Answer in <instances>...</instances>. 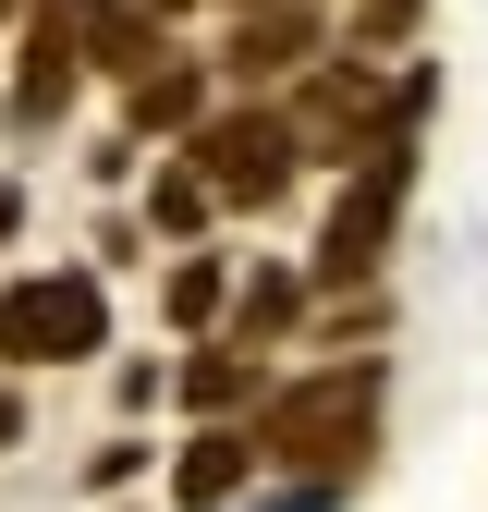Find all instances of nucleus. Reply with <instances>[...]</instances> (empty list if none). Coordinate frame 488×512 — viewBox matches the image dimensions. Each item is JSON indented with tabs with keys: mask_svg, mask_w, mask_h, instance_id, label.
Wrapping results in <instances>:
<instances>
[{
	"mask_svg": "<svg viewBox=\"0 0 488 512\" xmlns=\"http://www.w3.org/2000/svg\"><path fill=\"white\" fill-rule=\"evenodd\" d=\"M305 317V269H281V256H257V269H232V305H220V354H269L281 330Z\"/></svg>",
	"mask_w": 488,
	"mask_h": 512,
	"instance_id": "1a4fd4ad",
	"label": "nucleus"
},
{
	"mask_svg": "<svg viewBox=\"0 0 488 512\" xmlns=\"http://www.w3.org/2000/svg\"><path fill=\"white\" fill-rule=\"evenodd\" d=\"M110 354V281L98 269H13L0 281V378L98 366Z\"/></svg>",
	"mask_w": 488,
	"mask_h": 512,
	"instance_id": "7ed1b4c3",
	"label": "nucleus"
},
{
	"mask_svg": "<svg viewBox=\"0 0 488 512\" xmlns=\"http://www.w3.org/2000/svg\"><path fill=\"white\" fill-rule=\"evenodd\" d=\"M305 49H318V13L305 0H269V13H232V37H220V61H208V86H281V74H305Z\"/></svg>",
	"mask_w": 488,
	"mask_h": 512,
	"instance_id": "0eeeda50",
	"label": "nucleus"
},
{
	"mask_svg": "<svg viewBox=\"0 0 488 512\" xmlns=\"http://www.w3.org/2000/svg\"><path fill=\"white\" fill-rule=\"evenodd\" d=\"M427 25V0H342V61H379Z\"/></svg>",
	"mask_w": 488,
	"mask_h": 512,
	"instance_id": "4468645a",
	"label": "nucleus"
},
{
	"mask_svg": "<svg viewBox=\"0 0 488 512\" xmlns=\"http://www.w3.org/2000/svg\"><path fill=\"white\" fill-rule=\"evenodd\" d=\"M13 232H25V171H0V256H13Z\"/></svg>",
	"mask_w": 488,
	"mask_h": 512,
	"instance_id": "dca6fc26",
	"label": "nucleus"
},
{
	"mask_svg": "<svg viewBox=\"0 0 488 512\" xmlns=\"http://www.w3.org/2000/svg\"><path fill=\"white\" fill-rule=\"evenodd\" d=\"M244 488H257V439L244 427H196L171 452V512H232Z\"/></svg>",
	"mask_w": 488,
	"mask_h": 512,
	"instance_id": "9d476101",
	"label": "nucleus"
},
{
	"mask_svg": "<svg viewBox=\"0 0 488 512\" xmlns=\"http://www.w3.org/2000/svg\"><path fill=\"white\" fill-rule=\"evenodd\" d=\"M220 305H232V256L183 244V256H171V281H159V317H171L183 342H208V330H220Z\"/></svg>",
	"mask_w": 488,
	"mask_h": 512,
	"instance_id": "f8f14e48",
	"label": "nucleus"
},
{
	"mask_svg": "<svg viewBox=\"0 0 488 512\" xmlns=\"http://www.w3.org/2000/svg\"><path fill=\"white\" fill-rule=\"evenodd\" d=\"M13 439H25V391H13V378H0V452H13Z\"/></svg>",
	"mask_w": 488,
	"mask_h": 512,
	"instance_id": "f3484780",
	"label": "nucleus"
},
{
	"mask_svg": "<svg viewBox=\"0 0 488 512\" xmlns=\"http://www.w3.org/2000/svg\"><path fill=\"white\" fill-rule=\"evenodd\" d=\"M427 98H440V74H379V61H305V86L281 98V135H293V159H366V147H391V135H415L427 122Z\"/></svg>",
	"mask_w": 488,
	"mask_h": 512,
	"instance_id": "f03ea898",
	"label": "nucleus"
},
{
	"mask_svg": "<svg viewBox=\"0 0 488 512\" xmlns=\"http://www.w3.org/2000/svg\"><path fill=\"white\" fill-rule=\"evenodd\" d=\"M74 98H86V49H74V13H61V0H25L13 74H0V135H13V147H37V135H61V122H74Z\"/></svg>",
	"mask_w": 488,
	"mask_h": 512,
	"instance_id": "423d86ee",
	"label": "nucleus"
},
{
	"mask_svg": "<svg viewBox=\"0 0 488 512\" xmlns=\"http://www.w3.org/2000/svg\"><path fill=\"white\" fill-rule=\"evenodd\" d=\"M147 464H159V452H147L135 427H122V439H98V452H86V488H135Z\"/></svg>",
	"mask_w": 488,
	"mask_h": 512,
	"instance_id": "2eb2a0df",
	"label": "nucleus"
},
{
	"mask_svg": "<svg viewBox=\"0 0 488 512\" xmlns=\"http://www.w3.org/2000/svg\"><path fill=\"white\" fill-rule=\"evenodd\" d=\"M415 135H391V147H366L354 171H342V196H330V220H318V256H305V293H354V281H379V256H391V232H403V208H415Z\"/></svg>",
	"mask_w": 488,
	"mask_h": 512,
	"instance_id": "20e7f679",
	"label": "nucleus"
},
{
	"mask_svg": "<svg viewBox=\"0 0 488 512\" xmlns=\"http://www.w3.org/2000/svg\"><path fill=\"white\" fill-rule=\"evenodd\" d=\"M379 403H391V366L379 354H330V366L281 378V391H257V415H244L257 476H293V488L366 476V452H379Z\"/></svg>",
	"mask_w": 488,
	"mask_h": 512,
	"instance_id": "f257e3e1",
	"label": "nucleus"
},
{
	"mask_svg": "<svg viewBox=\"0 0 488 512\" xmlns=\"http://www.w3.org/2000/svg\"><path fill=\"white\" fill-rule=\"evenodd\" d=\"M208 220H220V208H208V183L183 171V159H159V171H147V208H135V232H159V244H196Z\"/></svg>",
	"mask_w": 488,
	"mask_h": 512,
	"instance_id": "ddd939ff",
	"label": "nucleus"
},
{
	"mask_svg": "<svg viewBox=\"0 0 488 512\" xmlns=\"http://www.w3.org/2000/svg\"><path fill=\"white\" fill-rule=\"evenodd\" d=\"M208 110H220V86H208V61H196V49H159L147 74L122 86V135H135V147H147V135H171V147H183V135H196V122H208Z\"/></svg>",
	"mask_w": 488,
	"mask_h": 512,
	"instance_id": "6e6552de",
	"label": "nucleus"
},
{
	"mask_svg": "<svg viewBox=\"0 0 488 512\" xmlns=\"http://www.w3.org/2000/svg\"><path fill=\"white\" fill-rule=\"evenodd\" d=\"M171 159L196 171V183H208V208H232V220H269L293 183H305V159H293V135H281V110H269V98H220Z\"/></svg>",
	"mask_w": 488,
	"mask_h": 512,
	"instance_id": "39448f33",
	"label": "nucleus"
},
{
	"mask_svg": "<svg viewBox=\"0 0 488 512\" xmlns=\"http://www.w3.org/2000/svg\"><path fill=\"white\" fill-rule=\"evenodd\" d=\"M171 403L196 415V427H244L257 415V354H220V342H196L171 366Z\"/></svg>",
	"mask_w": 488,
	"mask_h": 512,
	"instance_id": "9b49d317",
	"label": "nucleus"
}]
</instances>
